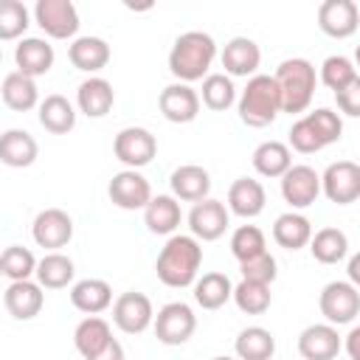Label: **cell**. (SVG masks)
I'll return each instance as SVG.
<instances>
[{
    "instance_id": "50",
    "label": "cell",
    "mask_w": 360,
    "mask_h": 360,
    "mask_svg": "<svg viewBox=\"0 0 360 360\" xmlns=\"http://www.w3.org/2000/svg\"><path fill=\"white\" fill-rule=\"evenodd\" d=\"M0 62H3V48H0Z\"/></svg>"
},
{
    "instance_id": "5",
    "label": "cell",
    "mask_w": 360,
    "mask_h": 360,
    "mask_svg": "<svg viewBox=\"0 0 360 360\" xmlns=\"http://www.w3.org/2000/svg\"><path fill=\"white\" fill-rule=\"evenodd\" d=\"M343 135V121L335 110L318 107L307 115H301L290 127V146L301 155H315L329 143H338Z\"/></svg>"
},
{
    "instance_id": "6",
    "label": "cell",
    "mask_w": 360,
    "mask_h": 360,
    "mask_svg": "<svg viewBox=\"0 0 360 360\" xmlns=\"http://www.w3.org/2000/svg\"><path fill=\"white\" fill-rule=\"evenodd\" d=\"M152 326H155V338L163 346H183L197 329V315L186 301H169L158 309Z\"/></svg>"
},
{
    "instance_id": "47",
    "label": "cell",
    "mask_w": 360,
    "mask_h": 360,
    "mask_svg": "<svg viewBox=\"0 0 360 360\" xmlns=\"http://www.w3.org/2000/svg\"><path fill=\"white\" fill-rule=\"evenodd\" d=\"M357 343H360V326H352L349 335H346V352L352 360H360V352H357Z\"/></svg>"
},
{
    "instance_id": "22",
    "label": "cell",
    "mask_w": 360,
    "mask_h": 360,
    "mask_svg": "<svg viewBox=\"0 0 360 360\" xmlns=\"http://www.w3.org/2000/svg\"><path fill=\"white\" fill-rule=\"evenodd\" d=\"M264 202H267V194H264V186L253 177H236L228 188V214H236L242 219H253L264 211Z\"/></svg>"
},
{
    "instance_id": "29",
    "label": "cell",
    "mask_w": 360,
    "mask_h": 360,
    "mask_svg": "<svg viewBox=\"0 0 360 360\" xmlns=\"http://www.w3.org/2000/svg\"><path fill=\"white\" fill-rule=\"evenodd\" d=\"M309 236H312V222L304 214H298V211H287V214L276 217V222H273V239L284 250L307 248Z\"/></svg>"
},
{
    "instance_id": "37",
    "label": "cell",
    "mask_w": 360,
    "mask_h": 360,
    "mask_svg": "<svg viewBox=\"0 0 360 360\" xmlns=\"http://www.w3.org/2000/svg\"><path fill=\"white\" fill-rule=\"evenodd\" d=\"M231 292H233V284L225 273H202L197 281H194V301L202 307V309H219L231 301Z\"/></svg>"
},
{
    "instance_id": "33",
    "label": "cell",
    "mask_w": 360,
    "mask_h": 360,
    "mask_svg": "<svg viewBox=\"0 0 360 360\" xmlns=\"http://www.w3.org/2000/svg\"><path fill=\"white\" fill-rule=\"evenodd\" d=\"M39 124L51 135H68L76 127V110L65 96L51 93L39 101Z\"/></svg>"
},
{
    "instance_id": "4",
    "label": "cell",
    "mask_w": 360,
    "mask_h": 360,
    "mask_svg": "<svg viewBox=\"0 0 360 360\" xmlns=\"http://www.w3.org/2000/svg\"><path fill=\"white\" fill-rule=\"evenodd\" d=\"M236 110H239V121L262 129L270 127L276 121V115L281 112V96L276 87V79L267 73H256L248 79L245 90L236 98Z\"/></svg>"
},
{
    "instance_id": "27",
    "label": "cell",
    "mask_w": 360,
    "mask_h": 360,
    "mask_svg": "<svg viewBox=\"0 0 360 360\" xmlns=\"http://www.w3.org/2000/svg\"><path fill=\"white\" fill-rule=\"evenodd\" d=\"M70 304L84 315H98L112 307V287L104 278H82L70 287Z\"/></svg>"
},
{
    "instance_id": "39",
    "label": "cell",
    "mask_w": 360,
    "mask_h": 360,
    "mask_svg": "<svg viewBox=\"0 0 360 360\" xmlns=\"http://www.w3.org/2000/svg\"><path fill=\"white\" fill-rule=\"evenodd\" d=\"M231 298H233V304H236L242 312H248V315H262V312L270 309L273 292H270V284H259V281L242 278V281L233 287Z\"/></svg>"
},
{
    "instance_id": "2",
    "label": "cell",
    "mask_w": 360,
    "mask_h": 360,
    "mask_svg": "<svg viewBox=\"0 0 360 360\" xmlns=\"http://www.w3.org/2000/svg\"><path fill=\"white\" fill-rule=\"evenodd\" d=\"M217 59V42L205 31H186L174 39L169 51V70L177 82L191 84L208 76L211 62Z\"/></svg>"
},
{
    "instance_id": "49",
    "label": "cell",
    "mask_w": 360,
    "mask_h": 360,
    "mask_svg": "<svg viewBox=\"0 0 360 360\" xmlns=\"http://www.w3.org/2000/svg\"><path fill=\"white\" fill-rule=\"evenodd\" d=\"M211 360H233V357H211Z\"/></svg>"
},
{
    "instance_id": "23",
    "label": "cell",
    "mask_w": 360,
    "mask_h": 360,
    "mask_svg": "<svg viewBox=\"0 0 360 360\" xmlns=\"http://www.w3.org/2000/svg\"><path fill=\"white\" fill-rule=\"evenodd\" d=\"M169 186H172V197L174 200H183V202H200L208 197L211 191V174L197 166V163H186V166H177L169 177Z\"/></svg>"
},
{
    "instance_id": "51",
    "label": "cell",
    "mask_w": 360,
    "mask_h": 360,
    "mask_svg": "<svg viewBox=\"0 0 360 360\" xmlns=\"http://www.w3.org/2000/svg\"><path fill=\"white\" fill-rule=\"evenodd\" d=\"M0 276H3V270H0Z\"/></svg>"
},
{
    "instance_id": "15",
    "label": "cell",
    "mask_w": 360,
    "mask_h": 360,
    "mask_svg": "<svg viewBox=\"0 0 360 360\" xmlns=\"http://www.w3.org/2000/svg\"><path fill=\"white\" fill-rule=\"evenodd\" d=\"M31 236L39 248L45 250H59L65 248L70 239H73V219L68 211L62 208H45L34 217V225H31Z\"/></svg>"
},
{
    "instance_id": "11",
    "label": "cell",
    "mask_w": 360,
    "mask_h": 360,
    "mask_svg": "<svg viewBox=\"0 0 360 360\" xmlns=\"http://www.w3.org/2000/svg\"><path fill=\"white\" fill-rule=\"evenodd\" d=\"M321 191L335 205H349L360 197V166L354 160H335L321 174Z\"/></svg>"
},
{
    "instance_id": "18",
    "label": "cell",
    "mask_w": 360,
    "mask_h": 360,
    "mask_svg": "<svg viewBox=\"0 0 360 360\" xmlns=\"http://www.w3.org/2000/svg\"><path fill=\"white\" fill-rule=\"evenodd\" d=\"M343 349L338 326L332 323H309L298 335V354L304 360H335Z\"/></svg>"
},
{
    "instance_id": "30",
    "label": "cell",
    "mask_w": 360,
    "mask_h": 360,
    "mask_svg": "<svg viewBox=\"0 0 360 360\" xmlns=\"http://www.w3.org/2000/svg\"><path fill=\"white\" fill-rule=\"evenodd\" d=\"M0 96H3V104L14 112H28L34 107H39V90H37V82L11 70L3 84H0Z\"/></svg>"
},
{
    "instance_id": "42",
    "label": "cell",
    "mask_w": 360,
    "mask_h": 360,
    "mask_svg": "<svg viewBox=\"0 0 360 360\" xmlns=\"http://www.w3.org/2000/svg\"><path fill=\"white\" fill-rule=\"evenodd\" d=\"M31 25L28 8L20 0H0V42L20 39Z\"/></svg>"
},
{
    "instance_id": "43",
    "label": "cell",
    "mask_w": 360,
    "mask_h": 360,
    "mask_svg": "<svg viewBox=\"0 0 360 360\" xmlns=\"http://www.w3.org/2000/svg\"><path fill=\"white\" fill-rule=\"evenodd\" d=\"M267 250V242H264V233L262 228L256 225H239L233 233H231V253L236 262H248L259 253Z\"/></svg>"
},
{
    "instance_id": "14",
    "label": "cell",
    "mask_w": 360,
    "mask_h": 360,
    "mask_svg": "<svg viewBox=\"0 0 360 360\" xmlns=\"http://www.w3.org/2000/svg\"><path fill=\"white\" fill-rule=\"evenodd\" d=\"M107 194H110L112 205H118L124 211H138V208H146V202L152 200V186L138 169H124V172L112 174Z\"/></svg>"
},
{
    "instance_id": "28",
    "label": "cell",
    "mask_w": 360,
    "mask_h": 360,
    "mask_svg": "<svg viewBox=\"0 0 360 360\" xmlns=\"http://www.w3.org/2000/svg\"><path fill=\"white\" fill-rule=\"evenodd\" d=\"M68 59L76 70L84 73H96L101 68H107L110 62V45L101 37H76L68 45Z\"/></svg>"
},
{
    "instance_id": "19",
    "label": "cell",
    "mask_w": 360,
    "mask_h": 360,
    "mask_svg": "<svg viewBox=\"0 0 360 360\" xmlns=\"http://www.w3.org/2000/svg\"><path fill=\"white\" fill-rule=\"evenodd\" d=\"M222 68H225V76H256L259 65H262V48L250 39V37H233L225 42L222 53Z\"/></svg>"
},
{
    "instance_id": "31",
    "label": "cell",
    "mask_w": 360,
    "mask_h": 360,
    "mask_svg": "<svg viewBox=\"0 0 360 360\" xmlns=\"http://www.w3.org/2000/svg\"><path fill=\"white\" fill-rule=\"evenodd\" d=\"M34 276H37V284H39L42 290H62V287H68V284L73 281L76 264H73L70 256L53 250V253H45V256L37 262Z\"/></svg>"
},
{
    "instance_id": "3",
    "label": "cell",
    "mask_w": 360,
    "mask_h": 360,
    "mask_svg": "<svg viewBox=\"0 0 360 360\" xmlns=\"http://www.w3.org/2000/svg\"><path fill=\"white\" fill-rule=\"evenodd\" d=\"M273 79H276V87L281 96V112H290V115L304 112L312 104L315 87H318V73L309 59H301V56L284 59L276 68Z\"/></svg>"
},
{
    "instance_id": "46",
    "label": "cell",
    "mask_w": 360,
    "mask_h": 360,
    "mask_svg": "<svg viewBox=\"0 0 360 360\" xmlns=\"http://www.w3.org/2000/svg\"><path fill=\"white\" fill-rule=\"evenodd\" d=\"M90 360H127V357H124V346H121V343L112 338V340H110V343H107V346H104L98 354H93Z\"/></svg>"
},
{
    "instance_id": "10",
    "label": "cell",
    "mask_w": 360,
    "mask_h": 360,
    "mask_svg": "<svg viewBox=\"0 0 360 360\" xmlns=\"http://www.w3.org/2000/svg\"><path fill=\"white\" fill-rule=\"evenodd\" d=\"M152 318H155L152 301H149V295H143L138 290L121 292L112 301V323L124 335H141V332H146L152 326Z\"/></svg>"
},
{
    "instance_id": "44",
    "label": "cell",
    "mask_w": 360,
    "mask_h": 360,
    "mask_svg": "<svg viewBox=\"0 0 360 360\" xmlns=\"http://www.w3.org/2000/svg\"><path fill=\"white\" fill-rule=\"evenodd\" d=\"M239 270H242V278L259 281V284H273L278 276V264H276V256L270 250H264L248 262H239Z\"/></svg>"
},
{
    "instance_id": "45",
    "label": "cell",
    "mask_w": 360,
    "mask_h": 360,
    "mask_svg": "<svg viewBox=\"0 0 360 360\" xmlns=\"http://www.w3.org/2000/svg\"><path fill=\"white\" fill-rule=\"evenodd\" d=\"M335 101H338V110L349 118H357L360 115V79L346 84L343 90L335 93Z\"/></svg>"
},
{
    "instance_id": "17",
    "label": "cell",
    "mask_w": 360,
    "mask_h": 360,
    "mask_svg": "<svg viewBox=\"0 0 360 360\" xmlns=\"http://www.w3.org/2000/svg\"><path fill=\"white\" fill-rule=\"evenodd\" d=\"M158 107H160L166 121H172V124H191L200 115V96H197V90L191 84L174 82V84H166L160 90Z\"/></svg>"
},
{
    "instance_id": "38",
    "label": "cell",
    "mask_w": 360,
    "mask_h": 360,
    "mask_svg": "<svg viewBox=\"0 0 360 360\" xmlns=\"http://www.w3.org/2000/svg\"><path fill=\"white\" fill-rule=\"evenodd\" d=\"M197 96H200V101H202L208 110L225 112V110L236 101V87H233L231 76H225V73H208V76L202 79V87H200Z\"/></svg>"
},
{
    "instance_id": "16",
    "label": "cell",
    "mask_w": 360,
    "mask_h": 360,
    "mask_svg": "<svg viewBox=\"0 0 360 360\" xmlns=\"http://www.w3.org/2000/svg\"><path fill=\"white\" fill-rule=\"evenodd\" d=\"M360 25V8L354 0H323L318 6V28L332 39H346Z\"/></svg>"
},
{
    "instance_id": "26",
    "label": "cell",
    "mask_w": 360,
    "mask_h": 360,
    "mask_svg": "<svg viewBox=\"0 0 360 360\" xmlns=\"http://www.w3.org/2000/svg\"><path fill=\"white\" fill-rule=\"evenodd\" d=\"M37 155H39V146L31 132H25V129L0 132V163H6L11 169H25L37 160Z\"/></svg>"
},
{
    "instance_id": "9",
    "label": "cell",
    "mask_w": 360,
    "mask_h": 360,
    "mask_svg": "<svg viewBox=\"0 0 360 360\" xmlns=\"http://www.w3.org/2000/svg\"><path fill=\"white\" fill-rule=\"evenodd\" d=\"M112 152L127 169H141L158 155V138L146 127H124L112 141Z\"/></svg>"
},
{
    "instance_id": "35",
    "label": "cell",
    "mask_w": 360,
    "mask_h": 360,
    "mask_svg": "<svg viewBox=\"0 0 360 360\" xmlns=\"http://www.w3.org/2000/svg\"><path fill=\"white\" fill-rule=\"evenodd\" d=\"M309 253L321 264H338L349 253V236L340 228H321L309 236Z\"/></svg>"
},
{
    "instance_id": "32",
    "label": "cell",
    "mask_w": 360,
    "mask_h": 360,
    "mask_svg": "<svg viewBox=\"0 0 360 360\" xmlns=\"http://www.w3.org/2000/svg\"><path fill=\"white\" fill-rule=\"evenodd\" d=\"M110 340H112V329L98 315H87L84 321H79V326L73 332V346H76V352L84 360H90L93 354H98Z\"/></svg>"
},
{
    "instance_id": "48",
    "label": "cell",
    "mask_w": 360,
    "mask_h": 360,
    "mask_svg": "<svg viewBox=\"0 0 360 360\" xmlns=\"http://www.w3.org/2000/svg\"><path fill=\"white\" fill-rule=\"evenodd\" d=\"M357 281H360V256H352L349 259V284L357 287Z\"/></svg>"
},
{
    "instance_id": "12",
    "label": "cell",
    "mask_w": 360,
    "mask_h": 360,
    "mask_svg": "<svg viewBox=\"0 0 360 360\" xmlns=\"http://www.w3.org/2000/svg\"><path fill=\"white\" fill-rule=\"evenodd\" d=\"M231 225V214L225 208V202L205 197L200 202H194V208L188 211V231L197 242H214L219 239Z\"/></svg>"
},
{
    "instance_id": "41",
    "label": "cell",
    "mask_w": 360,
    "mask_h": 360,
    "mask_svg": "<svg viewBox=\"0 0 360 360\" xmlns=\"http://www.w3.org/2000/svg\"><path fill=\"white\" fill-rule=\"evenodd\" d=\"M0 270H3V276L11 278V281H25V278L34 276L37 259H34V253H31L28 248H22V245H8V248L0 253Z\"/></svg>"
},
{
    "instance_id": "1",
    "label": "cell",
    "mask_w": 360,
    "mask_h": 360,
    "mask_svg": "<svg viewBox=\"0 0 360 360\" xmlns=\"http://www.w3.org/2000/svg\"><path fill=\"white\" fill-rule=\"evenodd\" d=\"M200 264H202V245L191 233H172L158 253L155 273L166 287L183 290L197 281Z\"/></svg>"
},
{
    "instance_id": "13",
    "label": "cell",
    "mask_w": 360,
    "mask_h": 360,
    "mask_svg": "<svg viewBox=\"0 0 360 360\" xmlns=\"http://www.w3.org/2000/svg\"><path fill=\"white\" fill-rule=\"evenodd\" d=\"M321 194V174L307 166V163H295L281 174V197L284 202L292 205V211L298 208H309Z\"/></svg>"
},
{
    "instance_id": "34",
    "label": "cell",
    "mask_w": 360,
    "mask_h": 360,
    "mask_svg": "<svg viewBox=\"0 0 360 360\" xmlns=\"http://www.w3.org/2000/svg\"><path fill=\"white\" fill-rule=\"evenodd\" d=\"M236 360H270L276 354V338L264 326H248L233 340Z\"/></svg>"
},
{
    "instance_id": "8",
    "label": "cell",
    "mask_w": 360,
    "mask_h": 360,
    "mask_svg": "<svg viewBox=\"0 0 360 360\" xmlns=\"http://www.w3.org/2000/svg\"><path fill=\"white\" fill-rule=\"evenodd\" d=\"M34 20L51 39H70L82 25L79 11L70 0H39L34 6Z\"/></svg>"
},
{
    "instance_id": "24",
    "label": "cell",
    "mask_w": 360,
    "mask_h": 360,
    "mask_svg": "<svg viewBox=\"0 0 360 360\" xmlns=\"http://www.w3.org/2000/svg\"><path fill=\"white\" fill-rule=\"evenodd\" d=\"M115 104V90L107 79L101 76H90L79 84L76 90V107L79 112H84L87 118H104Z\"/></svg>"
},
{
    "instance_id": "36",
    "label": "cell",
    "mask_w": 360,
    "mask_h": 360,
    "mask_svg": "<svg viewBox=\"0 0 360 360\" xmlns=\"http://www.w3.org/2000/svg\"><path fill=\"white\" fill-rule=\"evenodd\" d=\"M253 169L262 177H281L290 166H292V152L287 143L281 141H264L253 149Z\"/></svg>"
},
{
    "instance_id": "25",
    "label": "cell",
    "mask_w": 360,
    "mask_h": 360,
    "mask_svg": "<svg viewBox=\"0 0 360 360\" xmlns=\"http://www.w3.org/2000/svg\"><path fill=\"white\" fill-rule=\"evenodd\" d=\"M180 219H183V211L172 194H158L143 208V225L149 228V233H158V236L174 233Z\"/></svg>"
},
{
    "instance_id": "40",
    "label": "cell",
    "mask_w": 360,
    "mask_h": 360,
    "mask_svg": "<svg viewBox=\"0 0 360 360\" xmlns=\"http://www.w3.org/2000/svg\"><path fill=\"white\" fill-rule=\"evenodd\" d=\"M318 79H321L332 93H338V90H343L346 84L357 82L360 76H357V68L352 65V59H349V56L335 53V56H326V59H323Z\"/></svg>"
},
{
    "instance_id": "7",
    "label": "cell",
    "mask_w": 360,
    "mask_h": 360,
    "mask_svg": "<svg viewBox=\"0 0 360 360\" xmlns=\"http://www.w3.org/2000/svg\"><path fill=\"white\" fill-rule=\"evenodd\" d=\"M318 309L332 326H346L360 315V292L349 281H329L318 295Z\"/></svg>"
},
{
    "instance_id": "20",
    "label": "cell",
    "mask_w": 360,
    "mask_h": 360,
    "mask_svg": "<svg viewBox=\"0 0 360 360\" xmlns=\"http://www.w3.org/2000/svg\"><path fill=\"white\" fill-rule=\"evenodd\" d=\"M53 45L42 37H25L17 42L14 48V62H17V73L28 76V79H37V76H45L51 68H53Z\"/></svg>"
},
{
    "instance_id": "21",
    "label": "cell",
    "mask_w": 360,
    "mask_h": 360,
    "mask_svg": "<svg viewBox=\"0 0 360 360\" xmlns=\"http://www.w3.org/2000/svg\"><path fill=\"white\" fill-rule=\"evenodd\" d=\"M3 304H6V309H8L11 318H17V321H31V318H37V315L42 312V307H45V292H42V287H39L37 281H31V278H25V281H11V284L6 287V292H3Z\"/></svg>"
}]
</instances>
